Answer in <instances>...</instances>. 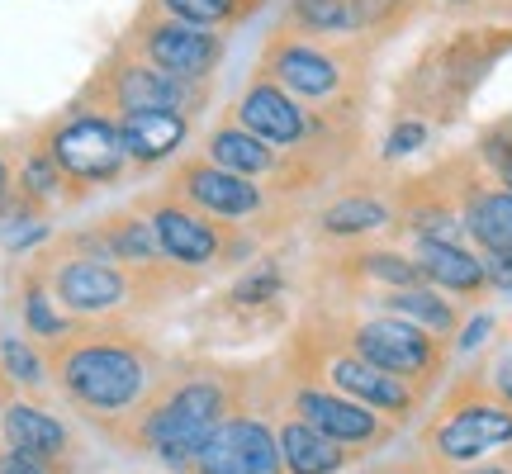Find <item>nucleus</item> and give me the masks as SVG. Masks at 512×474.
Listing matches in <instances>:
<instances>
[{
  "label": "nucleus",
  "instance_id": "nucleus-41",
  "mask_svg": "<svg viewBox=\"0 0 512 474\" xmlns=\"http://www.w3.org/2000/svg\"><path fill=\"white\" fill-rule=\"evenodd\" d=\"M446 5H470V0H446Z\"/></svg>",
  "mask_w": 512,
  "mask_h": 474
},
{
  "label": "nucleus",
  "instance_id": "nucleus-16",
  "mask_svg": "<svg viewBox=\"0 0 512 474\" xmlns=\"http://www.w3.org/2000/svg\"><path fill=\"white\" fill-rule=\"evenodd\" d=\"M413 261H418L422 280H432V285H441L451 294H479L489 285L484 261L475 252H465L460 242H418Z\"/></svg>",
  "mask_w": 512,
  "mask_h": 474
},
{
  "label": "nucleus",
  "instance_id": "nucleus-1",
  "mask_svg": "<svg viewBox=\"0 0 512 474\" xmlns=\"http://www.w3.org/2000/svg\"><path fill=\"white\" fill-rule=\"evenodd\" d=\"M223 413H228L223 384H214V380L176 384L143 418V441L171 470H190L195 456L209 446V437L223 427Z\"/></svg>",
  "mask_w": 512,
  "mask_h": 474
},
{
  "label": "nucleus",
  "instance_id": "nucleus-39",
  "mask_svg": "<svg viewBox=\"0 0 512 474\" xmlns=\"http://www.w3.org/2000/svg\"><path fill=\"white\" fill-rule=\"evenodd\" d=\"M389 474H432L427 465H399V470H389Z\"/></svg>",
  "mask_w": 512,
  "mask_h": 474
},
{
  "label": "nucleus",
  "instance_id": "nucleus-26",
  "mask_svg": "<svg viewBox=\"0 0 512 474\" xmlns=\"http://www.w3.org/2000/svg\"><path fill=\"white\" fill-rule=\"evenodd\" d=\"M356 261H361V271H366L370 280H384V285H394V290L422 285L418 261H408V256H399V252H366V256H356Z\"/></svg>",
  "mask_w": 512,
  "mask_h": 474
},
{
  "label": "nucleus",
  "instance_id": "nucleus-11",
  "mask_svg": "<svg viewBox=\"0 0 512 474\" xmlns=\"http://www.w3.org/2000/svg\"><path fill=\"white\" fill-rule=\"evenodd\" d=\"M53 285H57V299L72 313H110L128 299L124 271H114L110 261H95V256L67 261V266L57 271Z\"/></svg>",
  "mask_w": 512,
  "mask_h": 474
},
{
  "label": "nucleus",
  "instance_id": "nucleus-24",
  "mask_svg": "<svg viewBox=\"0 0 512 474\" xmlns=\"http://www.w3.org/2000/svg\"><path fill=\"white\" fill-rule=\"evenodd\" d=\"M105 252H110L114 261H133V266H147V261L162 252V247H157V233H152V223H143V219H119V223H110V233H105Z\"/></svg>",
  "mask_w": 512,
  "mask_h": 474
},
{
  "label": "nucleus",
  "instance_id": "nucleus-4",
  "mask_svg": "<svg viewBox=\"0 0 512 474\" xmlns=\"http://www.w3.org/2000/svg\"><path fill=\"white\" fill-rule=\"evenodd\" d=\"M427 441L441 465H475V460L512 446V408L494 389H479L470 399L451 403Z\"/></svg>",
  "mask_w": 512,
  "mask_h": 474
},
{
  "label": "nucleus",
  "instance_id": "nucleus-33",
  "mask_svg": "<svg viewBox=\"0 0 512 474\" xmlns=\"http://www.w3.org/2000/svg\"><path fill=\"white\" fill-rule=\"evenodd\" d=\"M275 285H280V280H275V271H271V266H261V275H256V271L247 275L238 290H233V299H238V304H256L261 294H275Z\"/></svg>",
  "mask_w": 512,
  "mask_h": 474
},
{
  "label": "nucleus",
  "instance_id": "nucleus-34",
  "mask_svg": "<svg viewBox=\"0 0 512 474\" xmlns=\"http://www.w3.org/2000/svg\"><path fill=\"white\" fill-rule=\"evenodd\" d=\"M489 389L512 408V351H503L494 361V375H489Z\"/></svg>",
  "mask_w": 512,
  "mask_h": 474
},
{
  "label": "nucleus",
  "instance_id": "nucleus-8",
  "mask_svg": "<svg viewBox=\"0 0 512 474\" xmlns=\"http://www.w3.org/2000/svg\"><path fill=\"white\" fill-rule=\"evenodd\" d=\"M143 48L152 57V67H162L185 81H204L219 67L223 43L214 34H204L200 24H181V19H157L143 29Z\"/></svg>",
  "mask_w": 512,
  "mask_h": 474
},
{
  "label": "nucleus",
  "instance_id": "nucleus-6",
  "mask_svg": "<svg viewBox=\"0 0 512 474\" xmlns=\"http://www.w3.org/2000/svg\"><path fill=\"white\" fill-rule=\"evenodd\" d=\"M195 474H285L280 441L261 418H223L195 465Z\"/></svg>",
  "mask_w": 512,
  "mask_h": 474
},
{
  "label": "nucleus",
  "instance_id": "nucleus-36",
  "mask_svg": "<svg viewBox=\"0 0 512 474\" xmlns=\"http://www.w3.org/2000/svg\"><path fill=\"white\" fill-rule=\"evenodd\" d=\"M484 271H489V285L512 290V252L508 256H489V261H484Z\"/></svg>",
  "mask_w": 512,
  "mask_h": 474
},
{
  "label": "nucleus",
  "instance_id": "nucleus-32",
  "mask_svg": "<svg viewBox=\"0 0 512 474\" xmlns=\"http://www.w3.org/2000/svg\"><path fill=\"white\" fill-rule=\"evenodd\" d=\"M403 0H351V15H356V29L361 24H384L389 15H399Z\"/></svg>",
  "mask_w": 512,
  "mask_h": 474
},
{
  "label": "nucleus",
  "instance_id": "nucleus-12",
  "mask_svg": "<svg viewBox=\"0 0 512 474\" xmlns=\"http://www.w3.org/2000/svg\"><path fill=\"white\" fill-rule=\"evenodd\" d=\"M152 233H157V247L181 266H209L223 252L219 228L195 209H181V204H162L152 214Z\"/></svg>",
  "mask_w": 512,
  "mask_h": 474
},
{
  "label": "nucleus",
  "instance_id": "nucleus-20",
  "mask_svg": "<svg viewBox=\"0 0 512 474\" xmlns=\"http://www.w3.org/2000/svg\"><path fill=\"white\" fill-rule=\"evenodd\" d=\"M465 233L489 256L512 252V190H470L465 195Z\"/></svg>",
  "mask_w": 512,
  "mask_h": 474
},
{
  "label": "nucleus",
  "instance_id": "nucleus-22",
  "mask_svg": "<svg viewBox=\"0 0 512 474\" xmlns=\"http://www.w3.org/2000/svg\"><path fill=\"white\" fill-rule=\"evenodd\" d=\"M384 313H394V318H408V323H418L422 332H432V337H451L456 332V309L441 299L437 290H389L384 294Z\"/></svg>",
  "mask_w": 512,
  "mask_h": 474
},
{
  "label": "nucleus",
  "instance_id": "nucleus-23",
  "mask_svg": "<svg viewBox=\"0 0 512 474\" xmlns=\"http://www.w3.org/2000/svg\"><path fill=\"white\" fill-rule=\"evenodd\" d=\"M389 223V209L380 200H370V195H351V200H337L323 214V228L332 237H356V233H375Z\"/></svg>",
  "mask_w": 512,
  "mask_h": 474
},
{
  "label": "nucleus",
  "instance_id": "nucleus-25",
  "mask_svg": "<svg viewBox=\"0 0 512 474\" xmlns=\"http://www.w3.org/2000/svg\"><path fill=\"white\" fill-rule=\"evenodd\" d=\"M294 19H299L304 29H318V34H342V29H356L351 0H294Z\"/></svg>",
  "mask_w": 512,
  "mask_h": 474
},
{
  "label": "nucleus",
  "instance_id": "nucleus-40",
  "mask_svg": "<svg viewBox=\"0 0 512 474\" xmlns=\"http://www.w3.org/2000/svg\"><path fill=\"white\" fill-rule=\"evenodd\" d=\"M5 185H10V176H5V162H0V195H5Z\"/></svg>",
  "mask_w": 512,
  "mask_h": 474
},
{
  "label": "nucleus",
  "instance_id": "nucleus-18",
  "mask_svg": "<svg viewBox=\"0 0 512 474\" xmlns=\"http://www.w3.org/2000/svg\"><path fill=\"white\" fill-rule=\"evenodd\" d=\"M5 441H10V451H24V456L48 465L67 451V427L34 403H10L5 408Z\"/></svg>",
  "mask_w": 512,
  "mask_h": 474
},
{
  "label": "nucleus",
  "instance_id": "nucleus-17",
  "mask_svg": "<svg viewBox=\"0 0 512 474\" xmlns=\"http://www.w3.org/2000/svg\"><path fill=\"white\" fill-rule=\"evenodd\" d=\"M280 460H285V474H337L347 465V446H337L332 437H323L318 427H309L304 418H290L280 427Z\"/></svg>",
  "mask_w": 512,
  "mask_h": 474
},
{
  "label": "nucleus",
  "instance_id": "nucleus-3",
  "mask_svg": "<svg viewBox=\"0 0 512 474\" xmlns=\"http://www.w3.org/2000/svg\"><path fill=\"white\" fill-rule=\"evenodd\" d=\"M351 351H356L361 361H370L375 370H384V375L413 384V389H422V384L437 380L441 356H446L432 332H422L418 323L394 318V313L366 318L361 328L351 332Z\"/></svg>",
  "mask_w": 512,
  "mask_h": 474
},
{
  "label": "nucleus",
  "instance_id": "nucleus-28",
  "mask_svg": "<svg viewBox=\"0 0 512 474\" xmlns=\"http://www.w3.org/2000/svg\"><path fill=\"white\" fill-rule=\"evenodd\" d=\"M0 361H5V370H10L19 384H38V380H43V365H38V356L24 347L19 337H5V342H0Z\"/></svg>",
  "mask_w": 512,
  "mask_h": 474
},
{
  "label": "nucleus",
  "instance_id": "nucleus-35",
  "mask_svg": "<svg viewBox=\"0 0 512 474\" xmlns=\"http://www.w3.org/2000/svg\"><path fill=\"white\" fill-rule=\"evenodd\" d=\"M0 474H48V465L34 456H24V451H5V456H0Z\"/></svg>",
  "mask_w": 512,
  "mask_h": 474
},
{
  "label": "nucleus",
  "instance_id": "nucleus-19",
  "mask_svg": "<svg viewBox=\"0 0 512 474\" xmlns=\"http://www.w3.org/2000/svg\"><path fill=\"white\" fill-rule=\"evenodd\" d=\"M271 72L280 76V86H290L294 95H332L337 91V62L323 57L318 48H304V43H280L271 57Z\"/></svg>",
  "mask_w": 512,
  "mask_h": 474
},
{
  "label": "nucleus",
  "instance_id": "nucleus-15",
  "mask_svg": "<svg viewBox=\"0 0 512 474\" xmlns=\"http://www.w3.org/2000/svg\"><path fill=\"white\" fill-rule=\"evenodd\" d=\"M185 133H190V119L181 110H124V119H119L124 152L138 166L166 162L185 143Z\"/></svg>",
  "mask_w": 512,
  "mask_h": 474
},
{
  "label": "nucleus",
  "instance_id": "nucleus-37",
  "mask_svg": "<svg viewBox=\"0 0 512 474\" xmlns=\"http://www.w3.org/2000/svg\"><path fill=\"white\" fill-rule=\"evenodd\" d=\"M489 328H494V318H475V323H470V328L460 332V351H475L479 342H484V337H489Z\"/></svg>",
  "mask_w": 512,
  "mask_h": 474
},
{
  "label": "nucleus",
  "instance_id": "nucleus-10",
  "mask_svg": "<svg viewBox=\"0 0 512 474\" xmlns=\"http://www.w3.org/2000/svg\"><path fill=\"white\" fill-rule=\"evenodd\" d=\"M185 200L204 209V214H219V219H247L261 209V190H256L247 176H233L214 162H190L181 166V181Z\"/></svg>",
  "mask_w": 512,
  "mask_h": 474
},
{
  "label": "nucleus",
  "instance_id": "nucleus-38",
  "mask_svg": "<svg viewBox=\"0 0 512 474\" xmlns=\"http://www.w3.org/2000/svg\"><path fill=\"white\" fill-rule=\"evenodd\" d=\"M460 474H512L508 465H470V470H460Z\"/></svg>",
  "mask_w": 512,
  "mask_h": 474
},
{
  "label": "nucleus",
  "instance_id": "nucleus-2",
  "mask_svg": "<svg viewBox=\"0 0 512 474\" xmlns=\"http://www.w3.org/2000/svg\"><path fill=\"white\" fill-rule=\"evenodd\" d=\"M62 389L91 413H124L143 399L147 365L124 342H81L62 356Z\"/></svg>",
  "mask_w": 512,
  "mask_h": 474
},
{
  "label": "nucleus",
  "instance_id": "nucleus-13",
  "mask_svg": "<svg viewBox=\"0 0 512 474\" xmlns=\"http://www.w3.org/2000/svg\"><path fill=\"white\" fill-rule=\"evenodd\" d=\"M238 128H247V133L261 138V143L290 147V143L304 138V110H299L280 86L256 81L252 91L242 95V105H238Z\"/></svg>",
  "mask_w": 512,
  "mask_h": 474
},
{
  "label": "nucleus",
  "instance_id": "nucleus-21",
  "mask_svg": "<svg viewBox=\"0 0 512 474\" xmlns=\"http://www.w3.org/2000/svg\"><path fill=\"white\" fill-rule=\"evenodd\" d=\"M209 162L223 166V171H233V176H261V171H271L275 166V152L261 138H252L247 128H219L214 138H209Z\"/></svg>",
  "mask_w": 512,
  "mask_h": 474
},
{
  "label": "nucleus",
  "instance_id": "nucleus-30",
  "mask_svg": "<svg viewBox=\"0 0 512 474\" xmlns=\"http://www.w3.org/2000/svg\"><path fill=\"white\" fill-rule=\"evenodd\" d=\"M422 143H427V124H422V119H403V124L389 133L384 152H389V157H408V152H418Z\"/></svg>",
  "mask_w": 512,
  "mask_h": 474
},
{
  "label": "nucleus",
  "instance_id": "nucleus-5",
  "mask_svg": "<svg viewBox=\"0 0 512 474\" xmlns=\"http://www.w3.org/2000/svg\"><path fill=\"white\" fill-rule=\"evenodd\" d=\"M48 157L72 181H114L119 166L128 162L119 124L100 119V114H76L67 124H57L48 138Z\"/></svg>",
  "mask_w": 512,
  "mask_h": 474
},
{
  "label": "nucleus",
  "instance_id": "nucleus-29",
  "mask_svg": "<svg viewBox=\"0 0 512 474\" xmlns=\"http://www.w3.org/2000/svg\"><path fill=\"white\" fill-rule=\"evenodd\" d=\"M24 318H29V328H34L38 337H57V332L67 328V318H57V313L48 309V294H43V290H29V304H24Z\"/></svg>",
  "mask_w": 512,
  "mask_h": 474
},
{
  "label": "nucleus",
  "instance_id": "nucleus-9",
  "mask_svg": "<svg viewBox=\"0 0 512 474\" xmlns=\"http://www.w3.org/2000/svg\"><path fill=\"white\" fill-rule=\"evenodd\" d=\"M328 380H332V389H337V394L366 403V408H375V413H389V418H408V413L418 408V389H413V384H403V380H394V375L375 370V365L361 361L356 351L332 356V361H328Z\"/></svg>",
  "mask_w": 512,
  "mask_h": 474
},
{
  "label": "nucleus",
  "instance_id": "nucleus-7",
  "mask_svg": "<svg viewBox=\"0 0 512 474\" xmlns=\"http://www.w3.org/2000/svg\"><path fill=\"white\" fill-rule=\"evenodd\" d=\"M294 418H304L309 427H318L323 437H332L337 446H375L389 437V427L380 422L375 408L347 399L337 389H299L294 394Z\"/></svg>",
  "mask_w": 512,
  "mask_h": 474
},
{
  "label": "nucleus",
  "instance_id": "nucleus-14",
  "mask_svg": "<svg viewBox=\"0 0 512 474\" xmlns=\"http://www.w3.org/2000/svg\"><path fill=\"white\" fill-rule=\"evenodd\" d=\"M114 100L124 110H190V105H200V86L138 62V67H124L114 76Z\"/></svg>",
  "mask_w": 512,
  "mask_h": 474
},
{
  "label": "nucleus",
  "instance_id": "nucleus-27",
  "mask_svg": "<svg viewBox=\"0 0 512 474\" xmlns=\"http://www.w3.org/2000/svg\"><path fill=\"white\" fill-rule=\"evenodd\" d=\"M166 19H181V24H228L238 15V0H162Z\"/></svg>",
  "mask_w": 512,
  "mask_h": 474
},
{
  "label": "nucleus",
  "instance_id": "nucleus-31",
  "mask_svg": "<svg viewBox=\"0 0 512 474\" xmlns=\"http://www.w3.org/2000/svg\"><path fill=\"white\" fill-rule=\"evenodd\" d=\"M57 176H62V171H57V162L43 152V157H34V162L24 166V190H34V195H53Z\"/></svg>",
  "mask_w": 512,
  "mask_h": 474
}]
</instances>
